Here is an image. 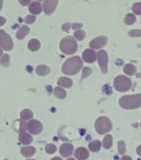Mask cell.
<instances>
[{
  "mask_svg": "<svg viewBox=\"0 0 141 160\" xmlns=\"http://www.w3.org/2000/svg\"><path fill=\"white\" fill-rule=\"evenodd\" d=\"M83 62L81 58L78 56L70 58L62 65V71L64 74L75 75L82 68Z\"/></svg>",
  "mask_w": 141,
  "mask_h": 160,
  "instance_id": "1",
  "label": "cell"
},
{
  "mask_svg": "<svg viewBox=\"0 0 141 160\" xmlns=\"http://www.w3.org/2000/svg\"><path fill=\"white\" fill-rule=\"evenodd\" d=\"M120 107L125 109H134L141 105V94L127 95L120 98Z\"/></svg>",
  "mask_w": 141,
  "mask_h": 160,
  "instance_id": "2",
  "label": "cell"
},
{
  "mask_svg": "<svg viewBox=\"0 0 141 160\" xmlns=\"http://www.w3.org/2000/svg\"><path fill=\"white\" fill-rule=\"evenodd\" d=\"M60 48L65 54H73L77 52V43L76 40L71 36L64 38L60 42Z\"/></svg>",
  "mask_w": 141,
  "mask_h": 160,
  "instance_id": "3",
  "label": "cell"
},
{
  "mask_svg": "<svg viewBox=\"0 0 141 160\" xmlns=\"http://www.w3.org/2000/svg\"><path fill=\"white\" fill-rule=\"evenodd\" d=\"M95 128L99 134H105L109 132L112 128L111 121L107 117L98 118L95 122Z\"/></svg>",
  "mask_w": 141,
  "mask_h": 160,
  "instance_id": "4",
  "label": "cell"
},
{
  "mask_svg": "<svg viewBox=\"0 0 141 160\" xmlns=\"http://www.w3.org/2000/svg\"><path fill=\"white\" fill-rule=\"evenodd\" d=\"M131 85V80L124 75H119L114 80L115 88L119 92H126L130 89Z\"/></svg>",
  "mask_w": 141,
  "mask_h": 160,
  "instance_id": "5",
  "label": "cell"
},
{
  "mask_svg": "<svg viewBox=\"0 0 141 160\" xmlns=\"http://www.w3.org/2000/svg\"><path fill=\"white\" fill-rule=\"evenodd\" d=\"M0 47L5 51H10L13 48L12 38L3 30H0Z\"/></svg>",
  "mask_w": 141,
  "mask_h": 160,
  "instance_id": "6",
  "label": "cell"
},
{
  "mask_svg": "<svg viewBox=\"0 0 141 160\" xmlns=\"http://www.w3.org/2000/svg\"><path fill=\"white\" fill-rule=\"evenodd\" d=\"M27 129V124H25L24 121L21 120V123H20V129H19V142L23 145H27L30 144L32 142V137L31 134L27 133L26 132Z\"/></svg>",
  "mask_w": 141,
  "mask_h": 160,
  "instance_id": "7",
  "label": "cell"
},
{
  "mask_svg": "<svg viewBox=\"0 0 141 160\" xmlns=\"http://www.w3.org/2000/svg\"><path fill=\"white\" fill-rule=\"evenodd\" d=\"M97 60L101 70L103 73H107V64H108V55L105 50H100L97 52Z\"/></svg>",
  "mask_w": 141,
  "mask_h": 160,
  "instance_id": "8",
  "label": "cell"
},
{
  "mask_svg": "<svg viewBox=\"0 0 141 160\" xmlns=\"http://www.w3.org/2000/svg\"><path fill=\"white\" fill-rule=\"evenodd\" d=\"M27 130L32 134H39L42 130V123L37 120H30L27 123Z\"/></svg>",
  "mask_w": 141,
  "mask_h": 160,
  "instance_id": "9",
  "label": "cell"
},
{
  "mask_svg": "<svg viewBox=\"0 0 141 160\" xmlns=\"http://www.w3.org/2000/svg\"><path fill=\"white\" fill-rule=\"evenodd\" d=\"M106 42L107 38L106 36H100L92 40V42H90V47L94 49H98V48L104 47L105 45L106 44Z\"/></svg>",
  "mask_w": 141,
  "mask_h": 160,
  "instance_id": "10",
  "label": "cell"
},
{
  "mask_svg": "<svg viewBox=\"0 0 141 160\" xmlns=\"http://www.w3.org/2000/svg\"><path fill=\"white\" fill-rule=\"evenodd\" d=\"M57 0H47L43 2V10L46 14H52L53 11L56 9L57 5Z\"/></svg>",
  "mask_w": 141,
  "mask_h": 160,
  "instance_id": "11",
  "label": "cell"
},
{
  "mask_svg": "<svg viewBox=\"0 0 141 160\" xmlns=\"http://www.w3.org/2000/svg\"><path fill=\"white\" fill-rule=\"evenodd\" d=\"M82 58L85 62L92 63L96 60V52L92 49L85 50L82 53Z\"/></svg>",
  "mask_w": 141,
  "mask_h": 160,
  "instance_id": "12",
  "label": "cell"
},
{
  "mask_svg": "<svg viewBox=\"0 0 141 160\" xmlns=\"http://www.w3.org/2000/svg\"><path fill=\"white\" fill-rule=\"evenodd\" d=\"M73 152V146L71 143H63L60 147V153L62 157H69Z\"/></svg>",
  "mask_w": 141,
  "mask_h": 160,
  "instance_id": "13",
  "label": "cell"
},
{
  "mask_svg": "<svg viewBox=\"0 0 141 160\" xmlns=\"http://www.w3.org/2000/svg\"><path fill=\"white\" fill-rule=\"evenodd\" d=\"M75 157L78 160H87L89 157V152L85 148H78L75 151Z\"/></svg>",
  "mask_w": 141,
  "mask_h": 160,
  "instance_id": "14",
  "label": "cell"
},
{
  "mask_svg": "<svg viewBox=\"0 0 141 160\" xmlns=\"http://www.w3.org/2000/svg\"><path fill=\"white\" fill-rule=\"evenodd\" d=\"M42 4L39 2H32L29 5V11L32 14H39L42 12Z\"/></svg>",
  "mask_w": 141,
  "mask_h": 160,
  "instance_id": "15",
  "label": "cell"
},
{
  "mask_svg": "<svg viewBox=\"0 0 141 160\" xmlns=\"http://www.w3.org/2000/svg\"><path fill=\"white\" fill-rule=\"evenodd\" d=\"M30 32L29 28L27 27V26H22V27L20 28L19 29L17 30V32H16V38H17V39H23L26 36H27Z\"/></svg>",
  "mask_w": 141,
  "mask_h": 160,
  "instance_id": "16",
  "label": "cell"
},
{
  "mask_svg": "<svg viewBox=\"0 0 141 160\" xmlns=\"http://www.w3.org/2000/svg\"><path fill=\"white\" fill-rule=\"evenodd\" d=\"M57 84L61 86V87L69 88H71L72 86V81L69 78L61 77L59 79L57 80Z\"/></svg>",
  "mask_w": 141,
  "mask_h": 160,
  "instance_id": "17",
  "label": "cell"
},
{
  "mask_svg": "<svg viewBox=\"0 0 141 160\" xmlns=\"http://www.w3.org/2000/svg\"><path fill=\"white\" fill-rule=\"evenodd\" d=\"M27 47H28V49L32 51V52H36L41 47V43L36 38H32V39L29 40V42L27 43Z\"/></svg>",
  "mask_w": 141,
  "mask_h": 160,
  "instance_id": "18",
  "label": "cell"
},
{
  "mask_svg": "<svg viewBox=\"0 0 141 160\" xmlns=\"http://www.w3.org/2000/svg\"><path fill=\"white\" fill-rule=\"evenodd\" d=\"M36 152V149L34 147L32 146H27V147H22L21 148V153L24 157H31Z\"/></svg>",
  "mask_w": 141,
  "mask_h": 160,
  "instance_id": "19",
  "label": "cell"
},
{
  "mask_svg": "<svg viewBox=\"0 0 141 160\" xmlns=\"http://www.w3.org/2000/svg\"><path fill=\"white\" fill-rule=\"evenodd\" d=\"M33 117V113L30 109H23L20 112V118L22 121H27V120L32 119Z\"/></svg>",
  "mask_w": 141,
  "mask_h": 160,
  "instance_id": "20",
  "label": "cell"
},
{
  "mask_svg": "<svg viewBox=\"0 0 141 160\" xmlns=\"http://www.w3.org/2000/svg\"><path fill=\"white\" fill-rule=\"evenodd\" d=\"M36 72L40 76H46L50 72V68L46 65H39L36 68Z\"/></svg>",
  "mask_w": 141,
  "mask_h": 160,
  "instance_id": "21",
  "label": "cell"
},
{
  "mask_svg": "<svg viewBox=\"0 0 141 160\" xmlns=\"http://www.w3.org/2000/svg\"><path fill=\"white\" fill-rule=\"evenodd\" d=\"M112 143H113V138H112L111 135L107 134L106 136L104 138V139H103V142H102L103 147H104L106 149H109V148H111Z\"/></svg>",
  "mask_w": 141,
  "mask_h": 160,
  "instance_id": "22",
  "label": "cell"
},
{
  "mask_svg": "<svg viewBox=\"0 0 141 160\" xmlns=\"http://www.w3.org/2000/svg\"><path fill=\"white\" fill-rule=\"evenodd\" d=\"M88 147H89V149L92 152H98L101 149V143L99 140H95V141H92V142H90Z\"/></svg>",
  "mask_w": 141,
  "mask_h": 160,
  "instance_id": "23",
  "label": "cell"
},
{
  "mask_svg": "<svg viewBox=\"0 0 141 160\" xmlns=\"http://www.w3.org/2000/svg\"><path fill=\"white\" fill-rule=\"evenodd\" d=\"M54 95L57 98H60V99H63L67 96V92L63 88H62L61 87H57L55 88L54 89Z\"/></svg>",
  "mask_w": 141,
  "mask_h": 160,
  "instance_id": "24",
  "label": "cell"
},
{
  "mask_svg": "<svg viewBox=\"0 0 141 160\" xmlns=\"http://www.w3.org/2000/svg\"><path fill=\"white\" fill-rule=\"evenodd\" d=\"M124 72L128 75H134L136 73V67L133 64H126L124 67Z\"/></svg>",
  "mask_w": 141,
  "mask_h": 160,
  "instance_id": "25",
  "label": "cell"
},
{
  "mask_svg": "<svg viewBox=\"0 0 141 160\" xmlns=\"http://www.w3.org/2000/svg\"><path fill=\"white\" fill-rule=\"evenodd\" d=\"M135 21H136V18H135V16L133 13H128L125 16L124 20L125 23L127 25H132L133 23L135 22Z\"/></svg>",
  "mask_w": 141,
  "mask_h": 160,
  "instance_id": "26",
  "label": "cell"
},
{
  "mask_svg": "<svg viewBox=\"0 0 141 160\" xmlns=\"http://www.w3.org/2000/svg\"><path fill=\"white\" fill-rule=\"evenodd\" d=\"M0 64L3 67H8L10 64V57L9 55L4 54L2 55V58L0 60Z\"/></svg>",
  "mask_w": 141,
  "mask_h": 160,
  "instance_id": "27",
  "label": "cell"
},
{
  "mask_svg": "<svg viewBox=\"0 0 141 160\" xmlns=\"http://www.w3.org/2000/svg\"><path fill=\"white\" fill-rule=\"evenodd\" d=\"M118 152L120 154H124L126 152V148H125V143L123 140H120L118 142Z\"/></svg>",
  "mask_w": 141,
  "mask_h": 160,
  "instance_id": "28",
  "label": "cell"
},
{
  "mask_svg": "<svg viewBox=\"0 0 141 160\" xmlns=\"http://www.w3.org/2000/svg\"><path fill=\"white\" fill-rule=\"evenodd\" d=\"M74 36L77 40L82 41V40L84 39L85 36H86V32H85V31H83V30H77V31H76V32H74Z\"/></svg>",
  "mask_w": 141,
  "mask_h": 160,
  "instance_id": "29",
  "label": "cell"
},
{
  "mask_svg": "<svg viewBox=\"0 0 141 160\" xmlns=\"http://www.w3.org/2000/svg\"><path fill=\"white\" fill-rule=\"evenodd\" d=\"M45 151H46L47 153L52 154V153H53V152H55L57 151V147H56L54 144H52V143H49V144H47V146L45 147Z\"/></svg>",
  "mask_w": 141,
  "mask_h": 160,
  "instance_id": "30",
  "label": "cell"
},
{
  "mask_svg": "<svg viewBox=\"0 0 141 160\" xmlns=\"http://www.w3.org/2000/svg\"><path fill=\"white\" fill-rule=\"evenodd\" d=\"M132 10L134 12V14L141 15V2H136L133 5Z\"/></svg>",
  "mask_w": 141,
  "mask_h": 160,
  "instance_id": "31",
  "label": "cell"
},
{
  "mask_svg": "<svg viewBox=\"0 0 141 160\" xmlns=\"http://www.w3.org/2000/svg\"><path fill=\"white\" fill-rule=\"evenodd\" d=\"M35 20H36V17L34 15H27V17L25 18L24 21L27 24H32L35 22Z\"/></svg>",
  "mask_w": 141,
  "mask_h": 160,
  "instance_id": "32",
  "label": "cell"
},
{
  "mask_svg": "<svg viewBox=\"0 0 141 160\" xmlns=\"http://www.w3.org/2000/svg\"><path fill=\"white\" fill-rule=\"evenodd\" d=\"M129 35L130 37H141V30H130L129 31Z\"/></svg>",
  "mask_w": 141,
  "mask_h": 160,
  "instance_id": "33",
  "label": "cell"
},
{
  "mask_svg": "<svg viewBox=\"0 0 141 160\" xmlns=\"http://www.w3.org/2000/svg\"><path fill=\"white\" fill-rule=\"evenodd\" d=\"M91 73H92V69L90 68H84L83 71H82V78H85L88 77Z\"/></svg>",
  "mask_w": 141,
  "mask_h": 160,
  "instance_id": "34",
  "label": "cell"
},
{
  "mask_svg": "<svg viewBox=\"0 0 141 160\" xmlns=\"http://www.w3.org/2000/svg\"><path fill=\"white\" fill-rule=\"evenodd\" d=\"M70 28H71V24H70L69 22H67V23H64V24L62 25V30L65 31V32H68L70 29Z\"/></svg>",
  "mask_w": 141,
  "mask_h": 160,
  "instance_id": "35",
  "label": "cell"
},
{
  "mask_svg": "<svg viewBox=\"0 0 141 160\" xmlns=\"http://www.w3.org/2000/svg\"><path fill=\"white\" fill-rule=\"evenodd\" d=\"M72 28L73 29H77V28H82L83 25H82V23H72Z\"/></svg>",
  "mask_w": 141,
  "mask_h": 160,
  "instance_id": "36",
  "label": "cell"
},
{
  "mask_svg": "<svg viewBox=\"0 0 141 160\" xmlns=\"http://www.w3.org/2000/svg\"><path fill=\"white\" fill-rule=\"evenodd\" d=\"M5 22H6V19H5L4 18H2L0 16V26H2Z\"/></svg>",
  "mask_w": 141,
  "mask_h": 160,
  "instance_id": "37",
  "label": "cell"
},
{
  "mask_svg": "<svg viewBox=\"0 0 141 160\" xmlns=\"http://www.w3.org/2000/svg\"><path fill=\"white\" fill-rule=\"evenodd\" d=\"M19 2L22 5H27L30 2V0H27V1H22V0H19Z\"/></svg>",
  "mask_w": 141,
  "mask_h": 160,
  "instance_id": "38",
  "label": "cell"
},
{
  "mask_svg": "<svg viewBox=\"0 0 141 160\" xmlns=\"http://www.w3.org/2000/svg\"><path fill=\"white\" fill-rule=\"evenodd\" d=\"M136 151H137V153H138L139 156H141V145H139V147L137 148Z\"/></svg>",
  "mask_w": 141,
  "mask_h": 160,
  "instance_id": "39",
  "label": "cell"
},
{
  "mask_svg": "<svg viewBox=\"0 0 141 160\" xmlns=\"http://www.w3.org/2000/svg\"><path fill=\"white\" fill-rule=\"evenodd\" d=\"M121 160H132V158L129 156H124L121 158Z\"/></svg>",
  "mask_w": 141,
  "mask_h": 160,
  "instance_id": "40",
  "label": "cell"
},
{
  "mask_svg": "<svg viewBox=\"0 0 141 160\" xmlns=\"http://www.w3.org/2000/svg\"><path fill=\"white\" fill-rule=\"evenodd\" d=\"M52 160H62V159L59 157H55V158H52Z\"/></svg>",
  "mask_w": 141,
  "mask_h": 160,
  "instance_id": "41",
  "label": "cell"
},
{
  "mask_svg": "<svg viewBox=\"0 0 141 160\" xmlns=\"http://www.w3.org/2000/svg\"><path fill=\"white\" fill-rule=\"evenodd\" d=\"M2 0H0V10L2 9Z\"/></svg>",
  "mask_w": 141,
  "mask_h": 160,
  "instance_id": "42",
  "label": "cell"
},
{
  "mask_svg": "<svg viewBox=\"0 0 141 160\" xmlns=\"http://www.w3.org/2000/svg\"><path fill=\"white\" fill-rule=\"evenodd\" d=\"M2 49L0 48V56H2Z\"/></svg>",
  "mask_w": 141,
  "mask_h": 160,
  "instance_id": "43",
  "label": "cell"
},
{
  "mask_svg": "<svg viewBox=\"0 0 141 160\" xmlns=\"http://www.w3.org/2000/svg\"><path fill=\"white\" fill-rule=\"evenodd\" d=\"M67 160H75V159H74V158H68Z\"/></svg>",
  "mask_w": 141,
  "mask_h": 160,
  "instance_id": "44",
  "label": "cell"
},
{
  "mask_svg": "<svg viewBox=\"0 0 141 160\" xmlns=\"http://www.w3.org/2000/svg\"><path fill=\"white\" fill-rule=\"evenodd\" d=\"M27 160H35V159H27Z\"/></svg>",
  "mask_w": 141,
  "mask_h": 160,
  "instance_id": "45",
  "label": "cell"
},
{
  "mask_svg": "<svg viewBox=\"0 0 141 160\" xmlns=\"http://www.w3.org/2000/svg\"><path fill=\"white\" fill-rule=\"evenodd\" d=\"M4 160H8V159H4Z\"/></svg>",
  "mask_w": 141,
  "mask_h": 160,
  "instance_id": "46",
  "label": "cell"
}]
</instances>
